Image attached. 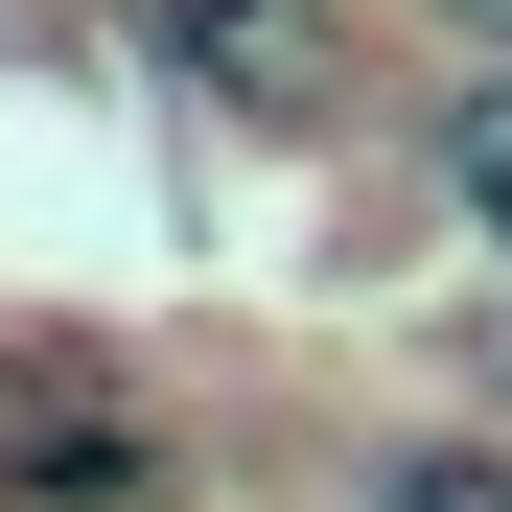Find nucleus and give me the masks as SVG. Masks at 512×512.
Listing matches in <instances>:
<instances>
[{"mask_svg":"<svg viewBox=\"0 0 512 512\" xmlns=\"http://www.w3.org/2000/svg\"><path fill=\"white\" fill-rule=\"evenodd\" d=\"M163 70H210V94H303V0H163Z\"/></svg>","mask_w":512,"mask_h":512,"instance_id":"obj_2","label":"nucleus"},{"mask_svg":"<svg viewBox=\"0 0 512 512\" xmlns=\"http://www.w3.org/2000/svg\"><path fill=\"white\" fill-rule=\"evenodd\" d=\"M350 512H512V443H373Z\"/></svg>","mask_w":512,"mask_h":512,"instance_id":"obj_3","label":"nucleus"},{"mask_svg":"<svg viewBox=\"0 0 512 512\" xmlns=\"http://www.w3.org/2000/svg\"><path fill=\"white\" fill-rule=\"evenodd\" d=\"M163 489V419L94 373H0V512H140Z\"/></svg>","mask_w":512,"mask_h":512,"instance_id":"obj_1","label":"nucleus"},{"mask_svg":"<svg viewBox=\"0 0 512 512\" xmlns=\"http://www.w3.org/2000/svg\"><path fill=\"white\" fill-rule=\"evenodd\" d=\"M443 187L512 233V70H466V94H443Z\"/></svg>","mask_w":512,"mask_h":512,"instance_id":"obj_4","label":"nucleus"}]
</instances>
